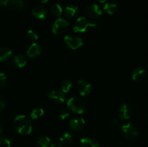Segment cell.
I'll return each instance as SVG.
<instances>
[{
	"label": "cell",
	"instance_id": "33",
	"mask_svg": "<svg viewBox=\"0 0 148 147\" xmlns=\"http://www.w3.org/2000/svg\"><path fill=\"white\" fill-rule=\"evenodd\" d=\"M51 147H63V146L62 145V144H53Z\"/></svg>",
	"mask_w": 148,
	"mask_h": 147
},
{
	"label": "cell",
	"instance_id": "6",
	"mask_svg": "<svg viewBox=\"0 0 148 147\" xmlns=\"http://www.w3.org/2000/svg\"><path fill=\"white\" fill-rule=\"evenodd\" d=\"M64 42L67 45V46H69L70 48L73 49V50L79 48L83 45V41L82 39L79 37H76V36H65Z\"/></svg>",
	"mask_w": 148,
	"mask_h": 147
},
{
	"label": "cell",
	"instance_id": "14",
	"mask_svg": "<svg viewBox=\"0 0 148 147\" xmlns=\"http://www.w3.org/2000/svg\"><path fill=\"white\" fill-rule=\"evenodd\" d=\"M80 145L82 147H100L99 142L92 137H84L81 138Z\"/></svg>",
	"mask_w": 148,
	"mask_h": 147
},
{
	"label": "cell",
	"instance_id": "18",
	"mask_svg": "<svg viewBox=\"0 0 148 147\" xmlns=\"http://www.w3.org/2000/svg\"><path fill=\"white\" fill-rule=\"evenodd\" d=\"M13 61H14V64H15L18 68L24 67V66L26 65V63H27L26 58L22 54L16 55V56L14 57Z\"/></svg>",
	"mask_w": 148,
	"mask_h": 147
},
{
	"label": "cell",
	"instance_id": "31",
	"mask_svg": "<svg viewBox=\"0 0 148 147\" xmlns=\"http://www.w3.org/2000/svg\"><path fill=\"white\" fill-rule=\"evenodd\" d=\"M5 108V101H4V98L0 95V112L2 111Z\"/></svg>",
	"mask_w": 148,
	"mask_h": 147
},
{
	"label": "cell",
	"instance_id": "1",
	"mask_svg": "<svg viewBox=\"0 0 148 147\" xmlns=\"http://www.w3.org/2000/svg\"><path fill=\"white\" fill-rule=\"evenodd\" d=\"M14 126L16 131L22 135H28L33 131L31 120L25 115H17L14 118Z\"/></svg>",
	"mask_w": 148,
	"mask_h": 147
},
{
	"label": "cell",
	"instance_id": "10",
	"mask_svg": "<svg viewBox=\"0 0 148 147\" xmlns=\"http://www.w3.org/2000/svg\"><path fill=\"white\" fill-rule=\"evenodd\" d=\"M69 124L72 131H79L85 127V120L82 118H75L70 120Z\"/></svg>",
	"mask_w": 148,
	"mask_h": 147
},
{
	"label": "cell",
	"instance_id": "19",
	"mask_svg": "<svg viewBox=\"0 0 148 147\" xmlns=\"http://www.w3.org/2000/svg\"><path fill=\"white\" fill-rule=\"evenodd\" d=\"M78 11V7L77 6H67L64 10V14L69 18H72L75 16Z\"/></svg>",
	"mask_w": 148,
	"mask_h": 147
},
{
	"label": "cell",
	"instance_id": "3",
	"mask_svg": "<svg viewBox=\"0 0 148 147\" xmlns=\"http://www.w3.org/2000/svg\"><path fill=\"white\" fill-rule=\"evenodd\" d=\"M96 25V23L90 22L86 17H81L75 21L73 25V30L75 33H84L89 27H94Z\"/></svg>",
	"mask_w": 148,
	"mask_h": 147
},
{
	"label": "cell",
	"instance_id": "13",
	"mask_svg": "<svg viewBox=\"0 0 148 147\" xmlns=\"http://www.w3.org/2000/svg\"><path fill=\"white\" fill-rule=\"evenodd\" d=\"M41 53V48L37 43H33L27 50V55L29 58H36Z\"/></svg>",
	"mask_w": 148,
	"mask_h": 147
},
{
	"label": "cell",
	"instance_id": "24",
	"mask_svg": "<svg viewBox=\"0 0 148 147\" xmlns=\"http://www.w3.org/2000/svg\"><path fill=\"white\" fill-rule=\"evenodd\" d=\"M72 86V82L68 80V79H65V80H64L63 82H62V85H61L62 89H61V90H62L64 93H67V92H69Z\"/></svg>",
	"mask_w": 148,
	"mask_h": 147
},
{
	"label": "cell",
	"instance_id": "17",
	"mask_svg": "<svg viewBox=\"0 0 148 147\" xmlns=\"http://www.w3.org/2000/svg\"><path fill=\"white\" fill-rule=\"evenodd\" d=\"M103 10L108 14H114L118 10V6H117V4L116 3L109 1V2H107L104 4Z\"/></svg>",
	"mask_w": 148,
	"mask_h": 147
},
{
	"label": "cell",
	"instance_id": "5",
	"mask_svg": "<svg viewBox=\"0 0 148 147\" xmlns=\"http://www.w3.org/2000/svg\"><path fill=\"white\" fill-rule=\"evenodd\" d=\"M69 24L65 19L59 18L54 22L52 27V31L56 35L64 33L69 28Z\"/></svg>",
	"mask_w": 148,
	"mask_h": 147
},
{
	"label": "cell",
	"instance_id": "27",
	"mask_svg": "<svg viewBox=\"0 0 148 147\" xmlns=\"http://www.w3.org/2000/svg\"><path fill=\"white\" fill-rule=\"evenodd\" d=\"M27 36L31 40H37L38 39V35L33 30H29L27 32Z\"/></svg>",
	"mask_w": 148,
	"mask_h": 147
},
{
	"label": "cell",
	"instance_id": "15",
	"mask_svg": "<svg viewBox=\"0 0 148 147\" xmlns=\"http://www.w3.org/2000/svg\"><path fill=\"white\" fill-rule=\"evenodd\" d=\"M146 76V72L142 68H137L133 70L132 73V78L135 82H142L144 80Z\"/></svg>",
	"mask_w": 148,
	"mask_h": 147
},
{
	"label": "cell",
	"instance_id": "32",
	"mask_svg": "<svg viewBox=\"0 0 148 147\" xmlns=\"http://www.w3.org/2000/svg\"><path fill=\"white\" fill-rule=\"evenodd\" d=\"M9 1H10V0H0V6L7 5Z\"/></svg>",
	"mask_w": 148,
	"mask_h": 147
},
{
	"label": "cell",
	"instance_id": "30",
	"mask_svg": "<svg viewBox=\"0 0 148 147\" xmlns=\"http://www.w3.org/2000/svg\"><path fill=\"white\" fill-rule=\"evenodd\" d=\"M69 115V111L66 109L62 110V111L59 113V117L62 118V120H65L68 116Z\"/></svg>",
	"mask_w": 148,
	"mask_h": 147
},
{
	"label": "cell",
	"instance_id": "12",
	"mask_svg": "<svg viewBox=\"0 0 148 147\" xmlns=\"http://www.w3.org/2000/svg\"><path fill=\"white\" fill-rule=\"evenodd\" d=\"M32 14L34 17L36 18L40 19V20H43L46 19L48 15V11L44 7L40 5L36 6L32 10Z\"/></svg>",
	"mask_w": 148,
	"mask_h": 147
},
{
	"label": "cell",
	"instance_id": "8",
	"mask_svg": "<svg viewBox=\"0 0 148 147\" xmlns=\"http://www.w3.org/2000/svg\"><path fill=\"white\" fill-rule=\"evenodd\" d=\"M77 86L79 92L82 96H88L92 92V85L83 79L78 81Z\"/></svg>",
	"mask_w": 148,
	"mask_h": 147
},
{
	"label": "cell",
	"instance_id": "4",
	"mask_svg": "<svg viewBox=\"0 0 148 147\" xmlns=\"http://www.w3.org/2000/svg\"><path fill=\"white\" fill-rule=\"evenodd\" d=\"M121 133L127 139L132 140L138 135V129L134 124L128 122L121 127Z\"/></svg>",
	"mask_w": 148,
	"mask_h": 147
},
{
	"label": "cell",
	"instance_id": "25",
	"mask_svg": "<svg viewBox=\"0 0 148 147\" xmlns=\"http://www.w3.org/2000/svg\"><path fill=\"white\" fill-rule=\"evenodd\" d=\"M11 6L17 10H23L25 4L23 0H11Z\"/></svg>",
	"mask_w": 148,
	"mask_h": 147
},
{
	"label": "cell",
	"instance_id": "22",
	"mask_svg": "<svg viewBox=\"0 0 148 147\" xmlns=\"http://www.w3.org/2000/svg\"><path fill=\"white\" fill-rule=\"evenodd\" d=\"M44 114V110L43 108H36L32 111L31 114H30V118L32 119H38V118H41Z\"/></svg>",
	"mask_w": 148,
	"mask_h": 147
},
{
	"label": "cell",
	"instance_id": "34",
	"mask_svg": "<svg viewBox=\"0 0 148 147\" xmlns=\"http://www.w3.org/2000/svg\"><path fill=\"white\" fill-rule=\"evenodd\" d=\"M3 129H4V128H3V125L0 123V134L3 132Z\"/></svg>",
	"mask_w": 148,
	"mask_h": 147
},
{
	"label": "cell",
	"instance_id": "29",
	"mask_svg": "<svg viewBox=\"0 0 148 147\" xmlns=\"http://www.w3.org/2000/svg\"><path fill=\"white\" fill-rule=\"evenodd\" d=\"M7 78L5 74L4 73H0V89L2 88L3 86L5 85L6 82H7Z\"/></svg>",
	"mask_w": 148,
	"mask_h": 147
},
{
	"label": "cell",
	"instance_id": "16",
	"mask_svg": "<svg viewBox=\"0 0 148 147\" xmlns=\"http://www.w3.org/2000/svg\"><path fill=\"white\" fill-rule=\"evenodd\" d=\"M13 52L7 47L0 48V61H4L10 59L12 55Z\"/></svg>",
	"mask_w": 148,
	"mask_h": 147
},
{
	"label": "cell",
	"instance_id": "26",
	"mask_svg": "<svg viewBox=\"0 0 148 147\" xmlns=\"http://www.w3.org/2000/svg\"><path fill=\"white\" fill-rule=\"evenodd\" d=\"M120 125V122L119 121L118 119L116 118H114V119H111L110 120H108L107 122V126L108 128L111 130L116 129L117 128H119Z\"/></svg>",
	"mask_w": 148,
	"mask_h": 147
},
{
	"label": "cell",
	"instance_id": "20",
	"mask_svg": "<svg viewBox=\"0 0 148 147\" xmlns=\"http://www.w3.org/2000/svg\"><path fill=\"white\" fill-rule=\"evenodd\" d=\"M37 143L40 147H49L51 144V139L45 135H41L37 138Z\"/></svg>",
	"mask_w": 148,
	"mask_h": 147
},
{
	"label": "cell",
	"instance_id": "2",
	"mask_svg": "<svg viewBox=\"0 0 148 147\" xmlns=\"http://www.w3.org/2000/svg\"><path fill=\"white\" fill-rule=\"evenodd\" d=\"M67 106L69 109L73 112L82 114L85 112V104L81 98L73 97L68 99Z\"/></svg>",
	"mask_w": 148,
	"mask_h": 147
},
{
	"label": "cell",
	"instance_id": "9",
	"mask_svg": "<svg viewBox=\"0 0 148 147\" xmlns=\"http://www.w3.org/2000/svg\"><path fill=\"white\" fill-rule=\"evenodd\" d=\"M48 97L50 99L59 102V103H64L66 102V95L60 89H53L50 91L47 94Z\"/></svg>",
	"mask_w": 148,
	"mask_h": 147
},
{
	"label": "cell",
	"instance_id": "21",
	"mask_svg": "<svg viewBox=\"0 0 148 147\" xmlns=\"http://www.w3.org/2000/svg\"><path fill=\"white\" fill-rule=\"evenodd\" d=\"M60 141L62 142V144L68 145L73 141V137H72V134L69 133H64L60 137Z\"/></svg>",
	"mask_w": 148,
	"mask_h": 147
},
{
	"label": "cell",
	"instance_id": "28",
	"mask_svg": "<svg viewBox=\"0 0 148 147\" xmlns=\"http://www.w3.org/2000/svg\"><path fill=\"white\" fill-rule=\"evenodd\" d=\"M0 147H11V141L4 137L0 138Z\"/></svg>",
	"mask_w": 148,
	"mask_h": 147
},
{
	"label": "cell",
	"instance_id": "23",
	"mask_svg": "<svg viewBox=\"0 0 148 147\" xmlns=\"http://www.w3.org/2000/svg\"><path fill=\"white\" fill-rule=\"evenodd\" d=\"M51 12L52 13L53 15L59 17V16L62 15V12H63V10H62V7L59 4H54L51 7Z\"/></svg>",
	"mask_w": 148,
	"mask_h": 147
},
{
	"label": "cell",
	"instance_id": "35",
	"mask_svg": "<svg viewBox=\"0 0 148 147\" xmlns=\"http://www.w3.org/2000/svg\"><path fill=\"white\" fill-rule=\"evenodd\" d=\"M40 1V3H43V4H45V3L48 2L49 1V0H39Z\"/></svg>",
	"mask_w": 148,
	"mask_h": 147
},
{
	"label": "cell",
	"instance_id": "11",
	"mask_svg": "<svg viewBox=\"0 0 148 147\" xmlns=\"http://www.w3.org/2000/svg\"><path fill=\"white\" fill-rule=\"evenodd\" d=\"M132 114V109L131 106L127 103L123 104L119 110V118L121 120L130 119Z\"/></svg>",
	"mask_w": 148,
	"mask_h": 147
},
{
	"label": "cell",
	"instance_id": "36",
	"mask_svg": "<svg viewBox=\"0 0 148 147\" xmlns=\"http://www.w3.org/2000/svg\"><path fill=\"white\" fill-rule=\"evenodd\" d=\"M106 1V0H98V2L101 3V4H103V3H104Z\"/></svg>",
	"mask_w": 148,
	"mask_h": 147
},
{
	"label": "cell",
	"instance_id": "7",
	"mask_svg": "<svg viewBox=\"0 0 148 147\" xmlns=\"http://www.w3.org/2000/svg\"><path fill=\"white\" fill-rule=\"evenodd\" d=\"M87 14L90 18L92 19V20H95L98 19L102 15V10L100 8L98 4H90L87 7L86 9Z\"/></svg>",
	"mask_w": 148,
	"mask_h": 147
}]
</instances>
